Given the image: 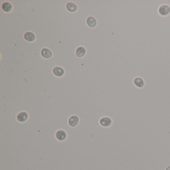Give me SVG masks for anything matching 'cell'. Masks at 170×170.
Here are the masks:
<instances>
[{"mask_svg":"<svg viewBox=\"0 0 170 170\" xmlns=\"http://www.w3.org/2000/svg\"><path fill=\"white\" fill-rule=\"evenodd\" d=\"M166 170H170V166L168 167L167 168V169H166Z\"/></svg>","mask_w":170,"mask_h":170,"instance_id":"5bb4252c","label":"cell"},{"mask_svg":"<svg viewBox=\"0 0 170 170\" xmlns=\"http://www.w3.org/2000/svg\"><path fill=\"white\" fill-rule=\"evenodd\" d=\"M2 9L3 11H4L6 12H10L12 10V5L10 3L6 2L3 5Z\"/></svg>","mask_w":170,"mask_h":170,"instance_id":"7c38bea8","label":"cell"},{"mask_svg":"<svg viewBox=\"0 0 170 170\" xmlns=\"http://www.w3.org/2000/svg\"><path fill=\"white\" fill-rule=\"evenodd\" d=\"M86 22H87V24L91 28H93V27H95L97 24L96 19L92 17H90L88 18L86 20Z\"/></svg>","mask_w":170,"mask_h":170,"instance_id":"8fae6325","label":"cell"},{"mask_svg":"<svg viewBox=\"0 0 170 170\" xmlns=\"http://www.w3.org/2000/svg\"><path fill=\"white\" fill-rule=\"evenodd\" d=\"M133 83L134 85L139 88H142L144 85V81L143 79L138 77L134 79Z\"/></svg>","mask_w":170,"mask_h":170,"instance_id":"3957f363","label":"cell"},{"mask_svg":"<svg viewBox=\"0 0 170 170\" xmlns=\"http://www.w3.org/2000/svg\"><path fill=\"white\" fill-rule=\"evenodd\" d=\"M41 54L43 57L45 58H49L52 56L51 51L48 49H43L41 51Z\"/></svg>","mask_w":170,"mask_h":170,"instance_id":"ba28073f","label":"cell"},{"mask_svg":"<svg viewBox=\"0 0 170 170\" xmlns=\"http://www.w3.org/2000/svg\"><path fill=\"white\" fill-rule=\"evenodd\" d=\"M79 122V118L76 116H73L69 119V124L70 126H75Z\"/></svg>","mask_w":170,"mask_h":170,"instance_id":"52a82bcc","label":"cell"},{"mask_svg":"<svg viewBox=\"0 0 170 170\" xmlns=\"http://www.w3.org/2000/svg\"><path fill=\"white\" fill-rule=\"evenodd\" d=\"M56 137L58 140L63 141L67 137L66 133L63 130H59L56 133Z\"/></svg>","mask_w":170,"mask_h":170,"instance_id":"5b68a950","label":"cell"},{"mask_svg":"<svg viewBox=\"0 0 170 170\" xmlns=\"http://www.w3.org/2000/svg\"><path fill=\"white\" fill-rule=\"evenodd\" d=\"M159 14L162 16H167L170 13V7L167 5H162L158 9Z\"/></svg>","mask_w":170,"mask_h":170,"instance_id":"6da1fadb","label":"cell"},{"mask_svg":"<svg viewBox=\"0 0 170 170\" xmlns=\"http://www.w3.org/2000/svg\"><path fill=\"white\" fill-rule=\"evenodd\" d=\"M28 118V114L25 112L19 113L17 116L18 120L19 122H24L27 120Z\"/></svg>","mask_w":170,"mask_h":170,"instance_id":"30bf717a","label":"cell"},{"mask_svg":"<svg viewBox=\"0 0 170 170\" xmlns=\"http://www.w3.org/2000/svg\"><path fill=\"white\" fill-rule=\"evenodd\" d=\"M35 35L31 32H27L24 35V39L29 42H33L35 40Z\"/></svg>","mask_w":170,"mask_h":170,"instance_id":"8992f818","label":"cell"},{"mask_svg":"<svg viewBox=\"0 0 170 170\" xmlns=\"http://www.w3.org/2000/svg\"><path fill=\"white\" fill-rule=\"evenodd\" d=\"M53 73H54V74L56 76L60 77L64 74V71L61 67H55L53 69Z\"/></svg>","mask_w":170,"mask_h":170,"instance_id":"277c9868","label":"cell"},{"mask_svg":"<svg viewBox=\"0 0 170 170\" xmlns=\"http://www.w3.org/2000/svg\"><path fill=\"white\" fill-rule=\"evenodd\" d=\"M67 8L68 11L70 12H74L77 10V7L73 3L69 2L67 4Z\"/></svg>","mask_w":170,"mask_h":170,"instance_id":"9c48e42d","label":"cell"},{"mask_svg":"<svg viewBox=\"0 0 170 170\" xmlns=\"http://www.w3.org/2000/svg\"><path fill=\"white\" fill-rule=\"evenodd\" d=\"M100 123L102 126L104 127H107L111 124L112 120L109 117H105L100 119Z\"/></svg>","mask_w":170,"mask_h":170,"instance_id":"7a4b0ae2","label":"cell"},{"mask_svg":"<svg viewBox=\"0 0 170 170\" xmlns=\"http://www.w3.org/2000/svg\"><path fill=\"white\" fill-rule=\"evenodd\" d=\"M85 49L83 47H79L76 50V55L78 57H82L85 54Z\"/></svg>","mask_w":170,"mask_h":170,"instance_id":"4fadbf2b","label":"cell"}]
</instances>
